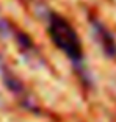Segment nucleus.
Returning a JSON list of instances; mask_svg holds the SVG:
<instances>
[{"label":"nucleus","mask_w":116,"mask_h":122,"mask_svg":"<svg viewBox=\"0 0 116 122\" xmlns=\"http://www.w3.org/2000/svg\"><path fill=\"white\" fill-rule=\"evenodd\" d=\"M90 25L93 36H94L97 46L100 47V50L104 52V55L108 60H116V38L111 33V30L96 17L90 19Z\"/></svg>","instance_id":"obj_2"},{"label":"nucleus","mask_w":116,"mask_h":122,"mask_svg":"<svg viewBox=\"0 0 116 122\" xmlns=\"http://www.w3.org/2000/svg\"><path fill=\"white\" fill-rule=\"evenodd\" d=\"M47 20H49L47 31H49L52 42L74 64V67L79 72L82 81H85L88 86H91L93 85V78H91L90 72H88L86 66H85L83 46H82V41H80L77 31L74 30V27L63 16L57 14V13H49Z\"/></svg>","instance_id":"obj_1"},{"label":"nucleus","mask_w":116,"mask_h":122,"mask_svg":"<svg viewBox=\"0 0 116 122\" xmlns=\"http://www.w3.org/2000/svg\"><path fill=\"white\" fill-rule=\"evenodd\" d=\"M14 35H16V28L3 16H0V38L2 39H10V38H14Z\"/></svg>","instance_id":"obj_3"}]
</instances>
